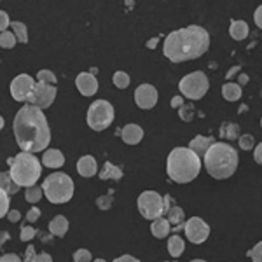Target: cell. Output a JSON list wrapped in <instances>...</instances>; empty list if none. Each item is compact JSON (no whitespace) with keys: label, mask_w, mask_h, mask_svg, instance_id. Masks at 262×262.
Returning a JSON list of instances; mask_svg holds the SVG:
<instances>
[{"label":"cell","mask_w":262,"mask_h":262,"mask_svg":"<svg viewBox=\"0 0 262 262\" xmlns=\"http://www.w3.org/2000/svg\"><path fill=\"white\" fill-rule=\"evenodd\" d=\"M11 30L16 33V37H18V42H21V44H28L27 25L21 23V21H12V23H11Z\"/></svg>","instance_id":"cell-28"},{"label":"cell","mask_w":262,"mask_h":262,"mask_svg":"<svg viewBox=\"0 0 262 262\" xmlns=\"http://www.w3.org/2000/svg\"><path fill=\"white\" fill-rule=\"evenodd\" d=\"M11 23L12 21H9V14H7L6 11L0 12V30L6 32L7 28H11Z\"/></svg>","instance_id":"cell-40"},{"label":"cell","mask_w":262,"mask_h":262,"mask_svg":"<svg viewBox=\"0 0 262 262\" xmlns=\"http://www.w3.org/2000/svg\"><path fill=\"white\" fill-rule=\"evenodd\" d=\"M185 250V242L184 238H180L179 234H173L171 238H168V252H170V255L173 259H177V257H180L182 253Z\"/></svg>","instance_id":"cell-24"},{"label":"cell","mask_w":262,"mask_h":262,"mask_svg":"<svg viewBox=\"0 0 262 262\" xmlns=\"http://www.w3.org/2000/svg\"><path fill=\"white\" fill-rule=\"evenodd\" d=\"M35 81H33L32 75L28 74H19L12 79L9 90H11V96L14 98L16 101H30L32 95H33V90H35Z\"/></svg>","instance_id":"cell-10"},{"label":"cell","mask_w":262,"mask_h":262,"mask_svg":"<svg viewBox=\"0 0 262 262\" xmlns=\"http://www.w3.org/2000/svg\"><path fill=\"white\" fill-rule=\"evenodd\" d=\"M253 145H255V140H253L252 135H243V137H239V147H242L243 150H250L253 149Z\"/></svg>","instance_id":"cell-39"},{"label":"cell","mask_w":262,"mask_h":262,"mask_svg":"<svg viewBox=\"0 0 262 262\" xmlns=\"http://www.w3.org/2000/svg\"><path fill=\"white\" fill-rule=\"evenodd\" d=\"M247 255L250 257L252 260H255V262H262V242L257 243L255 247L252 248V250H248V252H247Z\"/></svg>","instance_id":"cell-38"},{"label":"cell","mask_w":262,"mask_h":262,"mask_svg":"<svg viewBox=\"0 0 262 262\" xmlns=\"http://www.w3.org/2000/svg\"><path fill=\"white\" fill-rule=\"evenodd\" d=\"M96 171H98V164H96V159L93 156H82L77 161V173L84 179L95 177Z\"/></svg>","instance_id":"cell-17"},{"label":"cell","mask_w":262,"mask_h":262,"mask_svg":"<svg viewBox=\"0 0 262 262\" xmlns=\"http://www.w3.org/2000/svg\"><path fill=\"white\" fill-rule=\"evenodd\" d=\"M253 159H255L257 164H260L262 166V142L255 147V149H253Z\"/></svg>","instance_id":"cell-42"},{"label":"cell","mask_w":262,"mask_h":262,"mask_svg":"<svg viewBox=\"0 0 262 262\" xmlns=\"http://www.w3.org/2000/svg\"><path fill=\"white\" fill-rule=\"evenodd\" d=\"M74 260L75 262H90V260H93V255L88 248H79V250L74 253Z\"/></svg>","instance_id":"cell-37"},{"label":"cell","mask_w":262,"mask_h":262,"mask_svg":"<svg viewBox=\"0 0 262 262\" xmlns=\"http://www.w3.org/2000/svg\"><path fill=\"white\" fill-rule=\"evenodd\" d=\"M9 164V173L21 187H30L39 182L42 175V163L39 161L33 152L21 150L14 158L7 159Z\"/></svg>","instance_id":"cell-5"},{"label":"cell","mask_w":262,"mask_h":262,"mask_svg":"<svg viewBox=\"0 0 262 262\" xmlns=\"http://www.w3.org/2000/svg\"><path fill=\"white\" fill-rule=\"evenodd\" d=\"M205 168L215 180H226L238 170V152L226 142H213L205 154Z\"/></svg>","instance_id":"cell-3"},{"label":"cell","mask_w":262,"mask_h":262,"mask_svg":"<svg viewBox=\"0 0 262 262\" xmlns=\"http://www.w3.org/2000/svg\"><path fill=\"white\" fill-rule=\"evenodd\" d=\"M201 158L191 147H175L166 159V173L175 184H189L200 175Z\"/></svg>","instance_id":"cell-4"},{"label":"cell","mask_w":262,"mask_h":262,"mask_svg":"<svg viewBox=\"0 0 262 262\" xmlns=\"http://www.w3.org/2000/svg\"><path fill=\"white\" fill-rule=\"evenodd\" d=\"M245 82H248V75H245V74H242L239 75V86H242V84H245Z\"/></svg>","instance_id":"cell-51"},{"label":"cell","mask_w":262,"mask_h":262,"mask_svg":"<svg viewBox=\"0 0 262 262\" xmlns=\"http://www.w3.org/2000/svg\"><path fill=\"white\" fill-rule=\"evenodd\" d=\"M9 239V232L7 231H2V243H6Z\"/></svg>","instance_id":"cell-52"},{"label":"cell","mask_w":262,"mask_h":262,"mask_svg":"<svg viewBox=\"0 0 262 262\" xmlns=\"http://www.w3.org/2000/svg\"><path fill=\"white\" fill-rule=\"evenodd\" d=\"M215 140L213 137H203V135H198V137H194L191 142H189V147L196 152L200 158H205L206 150L210 149V145H212Z\"/></svg>","instance_id":"cell-19"},{"label":"cell","mask_w":262,"mask_h":262,"mask_svg":"<svg viewBox=\"0 0 262 262\" xmlns=\"http://www.w3.org/2000/svg\"><path fill=\"white\" fill-rule=\"evenodd\" d=\"M194 107H192V103H184L182 107L179 108V117L182 121H185V122H191L194 119Z\"/></svg>","instance_id":"cell-32"},{"label":"cell","mask_w":262,"mask_h":262,"mask_svg":"<svg viewBox=\"0 0 262 262\" xmlns=\"http://www.w3.org/2000/svg\"><path fill=\"white\" fill-rule=\"evenodd\" d=\"M138 212L147 221H154V219L161 217L166 213L164 210V198L156 191H143L137 200Z\"/></svg>","instance_id":"cell-9"},{"label":"cell","mask_w":262,"mask_h":262,"mask_svg":"<svg viewBox=\"0 0 262 262\" xmlns=\"http://www.w3.org/2000/svg\"><path fill=\"white\" fill-rule=\"evenodd\" d=\"M221 137L226 140H236V138H239V126L234 122H224L221 128Z\"/></svg>","instance_id":"cell-27"},{"label":"cell","mask_w":262,"mask_h":262,"mask_svg":"<svg viewBox=\"0 0 262 262\" xmlns=\"http://www.w3.org/2000/svg\"><path fill=\"white\" fill-rule=\"evenodd\" d=\"M100 179L101 180H116V182H119L122 179V170L119 166H116V164L107 161L103 164V168H101V171H100Z\"/></svg>","instance_id":"cell-23"},{"label":"cell","mask_w":262,"mask_h":262,"mask_svg":"<svg viewBox=\"0 0 262 262\" xmlns=\"http://www.w3.org/2000/svg\"><path fill=\"white\" fill-rule=\"evenodd\" d=\"M185 238L194 245H201L208 239L210 236V226L200 217H191L184 224Z\"/></svg>","instance_id":"cell-11"},{"label":"cell","mask_w":262,"mask_h":262,"mask_svg":"<svg viewBox=\"0 0 262 262\" xmlns=\"http://www.w3.org/2000/svg\"><path fill=\"white\" fill-rule=\"evenodd\" d=\"M229 35H231L234 40H245V39H247V37H248V25L245 23L243 19L231 21Z\"/></svg>","instance_id":"cell-21"},{"label":"cell","mask_w":262,"mask_h":262,"mask_svg":"<svg viewBox=\"0 0 262 262\" xmlns=\"http://www.w3.org/2000/svg\"><path fill=\"white\" fill-rule=\"evenodd\" d=\"M9 260H12V262H19L21 259L16 253H6V255H2V262H9Z\"/></svg>","instance_id":"cell-47"},{"label":"cell","mask_w":262,"mask_h":262,"mask_svg":"<svg viewBox=\"0 0 262 262\" xmlns=\"http://www.w3.org/2000/svg\"><path fill=\"white\" fill-rule=\"evenodd\" d=\"M156 44H158V39H152V40L147 42V48H149V49H154V48H156Z\"/></svg>","instance_id":"cell-50"},{"label":"cell","mask_w":262,"mask_h":262,"mask_svg":"<svg viewBox=\"0 0 262 262\" xmlns=\"http://www.w3.org/2000/svg\"><path fill=\"white\" fill-rule=\"evenodd\" d=\"M170 231H171V224H170V221H168L166 217H164V215H161V217H158V219H154L152 224H150L152 236H154V238H158V239L168 238Z\"/></svg>","instance_id":"cell-18"},{"label":"cell","mask_w":262,"mask_h":262,"mask_svg":"<svg viewBox=\"0 0 262 262\" xmlns=\"http://www.w3.org/2000/svg\"><path fill=\"white\" fill-rule=\"evenodd\" d=\"M37 236V229L32 226H23L21 227V232H19V239L21 242H32L33 238Z\"/></svg>","instance_id":"cell-34"},{"label":"cell","mask_w":262,"mask_h":262,"mask_svg":"<svg viewBox=\"0 0 262 262\" xmlns=\"http://www.w3.org/2000/svg\"><path fill=\"white\" fill-rule=\"evenodd\" d=\"M166 219L170 221V224L177 231H179L180 227H184V224H185V213L180 206H170V210L166 212Z\"/></svg>","instance_id":"cell-22"},{"label":"cell","mask_w":262,"mask_h":262,"mask_svg":"<svg viewBox=\"0 0 262 262\" xmlns=\"http://www.w3.org/2000/svg\"><path fill=\"white\" fill-rule=\"evenodd\" d=\"M0 189H4V191H7L12 196V194H16L21 189V185L16 182L14 179L11 177L9 171H4L2 175H0Z\"/></svg>","instance_id":"cell-26"},{"label":"cell","mask_w":262,"mask_h":262,"mask_svg":"<svg viewBox=\"0 0 262 262\" xmlns=\"http://www.w3.org/2000/svg\"><path fill=\"white\" fill-rule=\"evenodd\" d=\"M171 108H180L182 107V105H184V98H182V96H179V95H177V96H173V98H171Z\"/></svg>","instance_id":"cell-46"},{"label":"cell","mask_w":262,"mask_h":262,"mask_svg":"<svg viewBox=\"0 0 262 262\" xmlns=\"http://www.w3.org/2000/svg\"><path fill=\"white\" fill-rule=\"evenodd\" d=\"M42 164L51 170H56L65 164V156L60 149H48L42 154Z\"/></svg>","instance_id":"cell-16"},{"label":"cell","mask_w":262,"mask_h":262,"mask_svg":"<svg viewBox=\"0 0 262 262\" xmlns=\"http://www.w3.org/2000/svg\"><path fill=\"white\" fill-rule=\"evenodd\" d=\"M179 88H180L182 96H185V98L201 100L203 96L206 95V91L210 90V81L205 72L198 70V72H191V74L184 75Z\"/></svg>","instance_id":"cell-8"},{"label":"cell","mask_w":262,"mask_h":262,"mask_svg":"<svg viewBox=\"0 0 262 262\" xmlns=\"http://www.w3.org/2000/svg\"><path fill=\"white\" fill-rule=\"evenodd\" d=\"M16 143L21 150L42 152L51 142V128L40 107L27 103L19 108L12 122Z\"/></svg>","instance_id":"cell-1"},{"label":"cell","mask_w":262,"mask_h":262,"mask_svg":"<svg viewBox=\"0 0 262 262\" xmlns=\"http://www.w3.org/2000/svg\"><path fill=\"white\" fill-rule=\"evenodd\" d=\"M51 260V255L48 253H39V255H35V262H49Z\"/></svg>","instance_id":"cell-49"},{"label":"cell","mask_w":262,"mask_h":262,"mask_svg":"<svg viewBox=\"0 0 262 262\" xmlns=\"http://www.w3.org/2000/svg\"><path fill=\"white\" fill-rule=\"evenodd\" d=\"M37 81L46 82V84H56V75L51 70H40L39 74H37Z\"/></svg>","instance_id":"cell-35"},{"label":"cell","mask_w":262,"mask_h":262,"mask_svg":"<svg viewBox=\"0 0 262 262\" xmlns=\"http://www.w3.org/2000/svg\"><path fill=\"white\" fill-rule=\"evenodd\" d=\"M88 126L95 131H103L114 122V107L107 100H95L88 108Z\"/></svg>","instance_id":"cell-7"},{"label":"cell","mask_w":262,"mask_h":262,"mask_svg":"<svg viewBox=\"0 0 262 262\" xmlns=\"http://www.w3.org/2000/svg\"><path fill=\"white\" fill-rule=\"evenodd\" d=\"M75 88L79 93L84 96H95L98 93V81H96V75L91 72H82L75 77Z\"/></svg>","instance_id":"cell-14"},{"label":"cell","mask_w":262,"mask_h":262,"mask_svg":"<svg viewBox=\"0 0 262 262\" xmlns=\"http://www.w3.org/2000/svg\"><path fill=\"white\" fill-rule=\"evenodd\" d=\"M39 217H40V210L37 208V206H32V208L28 210V213H27V222L33 224V222L39 221Z\"/></svg>","instance_id":"cell-41"},{"label":"cell","mask_w":262,"mask_h":262,"mask_svg":"<svg viewBox=\"0 0 262 262\" xmlns=\"http://www.w3.org/2000/svg\"><path fill=\"white\" fill-rule=\"evenodd\" d=\"M35 247L33 245H28V248H27V255H25V260L27 262H30V260H35Z\"/></svg>","instance_id":"cell-44"},{"label":"cell","mask_w":262,"mask_h":262,"mask_svg":"<svg viewBox=\"0 0 262 262\" xmlns=\"http://www.w3.org/2000/svg\"><path fill=\"white\" fill-rule=\"evenodd\" d=\"M116 260H117V262H137L138 259H137V257H133V255H128V253H126V255H121V257H117Z\"/></svg>","instance_id":"cell-48"},{"label":"cell","mask_w":262,"mask_h":262,"mask_svg":"<svg viewBox=\"0 0 262 262\" xmlns=\"http://www.w3.org/2000/svg\"><path fill=\"white\" fill-rule=\"evenodd\" d=\"M210 48V35L200 25L171 32L163 42V54L171 63L198 60Z\"/></svg>","instance_id":"cell-2"},{"label":"cell","mask_w":262,"mask_h":262,"mask_svg":"<svg viewBox=\"0 0 262 262\" xmlns=\"http://www.w3.org/2000/svg\"><path fill=\"white\" fill-rule=\"evenodd\" d=\"M121 138L124 143H128V145H137V143L142 142L143 138V129L140 128L138 124H126L124 128L121 131Z\"/></svg>","instance_id":"cell-15"},{"label":"cell","mask_w":262,"mask_h":262,"mask_svg":"<svg viewBox=\"0 0 262 262\" xmlns=\"http://www.w3.org/2000/svg\"><path fill=\"white\" fill-rule=\"evenodd\" d=\"M222 96L227 101H238L242 98V86L238 82H226L222 86Z\"/></svg>","instance_id":"cell-25"},{"label":"cell","mask_w":262,"mask_h":262,"mask_svg":"<svg viewBox=\"0 0 262 262\" xmlns=\"http://www.w3.org/2000/svg\"><path fill=\"white\" fill-rule=\"evenodd\" d=\"M9 200H11V194L7 191H0V217H7V213H9Z\"/></svg>","instance_id":"cell-33"},{"label":"cell","mask_w":262,"mask_h":262,"mask_svg":"<svg viewBox=\"0 0 262 262\" xmlns=\"http://www.w3.org/2000/svg\"><path fill=\"white\" fill-rule=\"evenodd\" d=\"M16 44H18V37H16V33L12 30L11 32L6 30L0 33V46H2L4 49H12Z\"/></svg>","instance_id":"cell-30"},{"label":"cell","mask_w":262,"mask_h":262,"mask_svg":"<svg viewBox=\"0 0 262 262\" xmlns=\"http://www.w3.org/2000/svg\"><path fill=\"white\" fill-rule=\"evenodd\" d=\"M42 196H44V189L39 187L37 184L27 187V191H25V200L28 203H39Z\"/></svg>","instance_id":"cell-29"},{"label":"cell","mask_w":262,"mask_h":262,"mask_svg":"<svg viewBox=\"0 0 262 262\" xmlns=\"http://www.w3.org/2000/svg\"><path fill=\"white\" fill-rule=\"evenodd\" d=\"M7 219H9V222H19L21 213L18 212V210H9V213H7Z\"/></svg>","instance_id":"cell-45"},{"label":"cell","mask_w":262,"mask_h":262,"mask_svg":"<svg viewBox=\"0 0 262 262\" xmlns=\"http://www.w3.org/2000/svg\"><path fill=\"white\" fill-rule=\"evenodd\" d=\"M112 81H114V84H116V88H119V90H126V88L129 86V75L126 74V72L119 70V72L114 74Z\"/></svg>","instance_id":"cell-31"},{"label":"cell","mask_w":262,"mask_h":262,"mask_svg":"<svg viewBox=\"0 0 262 262\" xmlns=\"http://www.w3.org/2000/svg\"><path fill=\"white\" fill-rule=\"evenodd\" d=\"M42 189H44V196L48 198L49 203L63 205V203H69L74 196V180L67 173L54 171L49 177H46Z\"/></svg>","instance_id":"cell-6"},{"label":"cell","mask_w":262,"mask_h":262,"mask_svg":"<svg viewBox=\"0 0 262 262\" xmlns=\"http://www.w3.org/2000/svg\"><path fill=\"white\" fill-rule=\"evenodd\" d=\"M135 103L143 111H150L158 103V90L152 84H140L135 90Z\"/></svg>","instance_id":"cell-13"},{"label":"cell","mask_w":262,"mask_h":262,"mask_svg":"<svg viewBox=\"0 0 262 262\" xmlns=\"http://www.w3.org/2000/svg\"><path fill=\"white\" fill-rule=\"evenodd\" d=\"M260 126H262V119H260Z\"/></svg>","instance_id":"cell-53"},{"label":"cell","mask_w":262,"mask_h":262,"mask_svg":"<svg viewBox=\"0 0 262 262\" xmlns=\"http://www.w3.org/2000/svg\"><path fill=\"white\" fill-rule=\"evenodd\" d=\"M56 95H58V90L54 84H46L39 81L35 84V90H33V95L28 103L37 105V107H40V108H48L53 105Z\"/></svg>","instance_id":"cell-12"},{"label":"cell","mask_w":262,"mask_h":262,"mask_svg":"<svg viewBox=\"0 0 262 262\" xmlns=\"http://www.w3.org/2000/svg\"><path fill=\"white\" fill-rule=\"evenodd\" d=\"M253 21H255V25L262 30V6H259L253 12Z\"/></svg>","instance_id":"cell-43"},{"label":"cell","mask_w":262,"mask_h":262,"mask_svg":"<svg viewBox=\"0 0 262 262\" xmlns=\"http://www.w3.org/2000/svg\"><path fill=\"white\" fill-rule=\"evenodd\" d=\"M67 231H69V221H67V217H63V215H56V217L49 222V232L53 236L63 238V236L67 234Z\"/></svg>","instance_id":"cell-20"},{"label":"cell","mask_w":262,"mask_h":262,"mask_svg":"<svg viewBox=\"0 0 262 262\" xmlns=\"http://www.w3.org/2000/svg\"><path fill=\"white\" fill-rule=\"evenodd\" d=\"M112 203H114V198L112 196H100L98 200H96V206H98L100 210H103V212H107V210L112 208Z\"/></svg>","instance_id":"cell-36"}]
</instances>
